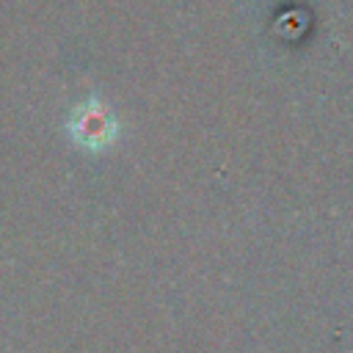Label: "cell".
I'll return each instance as SVG.
<instances>
[{"instance_id":"cell-1","label":"cell","mask_w":353,"mask_h":353,"mask_svg":"<svg viewBox=\"0 0 353 353\" xmlns=\"http://www.w3.org/2000/svg\"><path fill=\"white\" fill-rule=\"evenodd\" d=\"M72 132H74V141H80L88 149H102L116 135L110 116L105 110H99V108H85L83 113H77L74 124H72Z\"/></svg>"}]
</instances>
